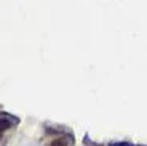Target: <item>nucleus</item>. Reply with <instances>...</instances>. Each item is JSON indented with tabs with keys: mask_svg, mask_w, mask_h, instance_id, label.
<instances>
[{
	"mask_svg": "<svg viewBox=\"0 0 147 146\" xmlns=\"http://www.w3.org/2000/svg\"><path fill=\"white\" fill-rule=\"evenodd\" d=\"M18 122H19L18 117L11 116V114H8V113H2V116H0V125H2V132L8 130L10 127L16 125Z\"/></svg>",
	"mask_w": 147,
	"mask_h": 146,
	"instance_id": "f257e3e1",
	"label": "nucleus"
},
{
	"mask_svg": "<svg viewBox=\"0 0 147 146\" xmlns=\"http://www.w3.org/2000/svg\"><path fill=\"white\" fill-rule=\"evenodd\" d=\"M69 140H72V138H69V136H58V138L51 140V143L48 146H69V145H72V141H69Z\"/></svg>",
	"mask_w": 147,
	"mask_h": 146,
	"instance_id": "f03ea898",
	"label": "nucleus"
},
{
	"mask_svg": "<svg viewBox=\"0 0 147 146\" xmlns=\"http://www.w3.org/2000/svg\"><path fill=\"white\" fill-rule=\"evenodd\" d=\"M110 146H131L129 143H112Z\"/></svg>",
	"mask_w": 147,
	"mask_h": 146,
	"instance_id": "7ed1b4c3",
	"label": "nucleus"
}]
</instances>
